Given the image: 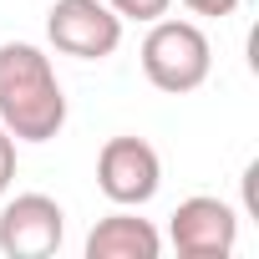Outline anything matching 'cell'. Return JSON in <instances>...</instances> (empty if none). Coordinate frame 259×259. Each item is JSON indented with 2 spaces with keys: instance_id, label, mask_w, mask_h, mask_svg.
<instances>
[{
  "instance_id": "1",
  "label": "cell",
  "mask_w": 259,
  "mask_h": 259,
  "mask_svg": "<svg viewBox=\"0 0 259 259\" xmlns=\"http://www.w3.org/2000/svg\"><path fill=\"white\" fill-rule=\"evenodd\" d=\"M0 127L16 143H51L66 127V92L56 66L31 41L0 46Z\"/></svg>"
},
{
  "instance_id": "2",
  "label": "cell",
  "mask_w": 259,
  "mask_h": 259,
  "mask_svg": "<svg viewBox=\"0 0 259 259\" xmlns=\"http://www.w3.org/2000/svg\"><path fill=\"white\" fill-rule=\"evenodd\" d=\"M213 71V46L208 36L193 26V21H148V36H143V76L168 92V97H183V92H198Z\"/></svg>"
},
{
  "instance_id": "3",
  "label": "cell",
  "mask_w": 259,
  "mask_h": 259,
  "mask_svg": "<svg viewBox=\"0 0 259 259\" xmlns=\"http://www.w3.org/2000/svg\"><path fill=\"white\" fill-rule=\"evenodd\" d=\"M97 188L117 208H143L163 188V158L148 138H107L97 153Z\"/></svg>"
},
{
  "instance_id": "4",
  "label": "cell",
  "mask_w": 259,
  "mask_h": 259,
  "mask_svg": "<svg viewBox=\"0 0 259 259\" xmlns=\"http://www.w3.org/2000/svg\"><path fill=\"white\" fill-rule=\"evenodd\" d=\"M46 36L61 56L76 61H107L122 46V16L107 0H56L46 11Z\"/></svg>"
},
{
  "instance_id": "5",
  "label": "cell",
  "mask_w": 259,
  "mask_h": 259,
  "mask_svg": "<svg viewBox=\"0 0 259 259\" xmlns=\"http://www.w3.org/2000/svg\"><path fill=\"white\" fill-rule=\"evenodd\" d=\"M66 239V208L51 193H16L0 208V254L6 259H46Z\"/></svg>"
},
{
  "instance_id": "6",
  "label": "cell",
  "mask_w": 259,
  "mask_h": 259,
  "mask_svg": "<svg viewBox=\"0 0 259 259\" xmlns=\"http://www.w3.org/2000/svg\"><path fill=\"white\" fill-rule=\"evenodd\" d=\"M168 239L183 259H229L239 244V213L213 193H193L173 208Z\"/></svg>"
},
{
  "instance_id": "7",
  "label": "cell",
  "mask_w": 259,
  "mask_h": 259,
  "mask_svg": "<svg viewBox=\"0 0 259 259\" xmlns=\"http://www.w3.org/2000/svg\"><path fill=\"white\" fill-rule=\"evenodd\" d=\"M158 254H163V234L153 229V219H138L133 208L97 219L87 234V259H158Z\"/></svg>"
},
{
  "instance_id": "8",
  "label": "cell",
  "mask_w": 259,
  "mask_h": 259,
  "mask_svg": "<svg viewBox=\"0 0 259 259\" xmlns=\"http://www.w3.org/2000/svg\"><path fill=\"white\" fill-rule=\"evenodd\" d=\"M107 6L122 16V21H158V16H168V6H173V0H107Z\"/></svg>"
},
{
  "instance_id": "9",
  "label": "cell",
  "mask_w": 259,
  "mask_h": 259,
  "mask_svg": "<svg viewBox=\"0 0 259 259\" xmlns=\"http://www.w3.org/2000/svg\"><path fill=\"white\" fill-rule=\"evenodd\" d=\"M11 183H16V138L0 127V198H6Z\"/></svg>"
},
{
  "instance_id": "10",
  "label": "cell",
  "mask_w": 259,
  "mask_h": 259,
  "mask_svg": "<svg viewBox=\"0 0 259 259\" xmlns=\"http://www.w3.org/2000/svg\"><path fill=\"white\" fill-rule=\"evenodd\" d=\"M183 6H188L193 16H213V21H224V16L239 11V0H183Z\"/></svg>"
}]
</instances>
